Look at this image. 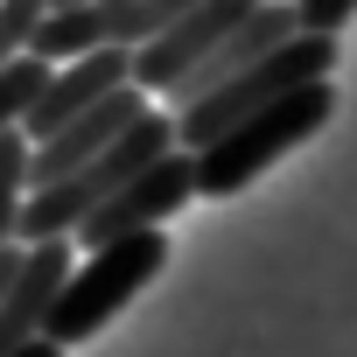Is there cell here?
Segmentation results:
<instances>
[{
	"mask_svg": "<svg viewBox=\"0 0 357 357\" xmlns=\"http://www.w3.org/2000/svg\"><path fill=\"white\" fill-rule=\"evenodd\" d=\"M287 36H294V0H252V8H245V15H238V22H231V29H225V36H218V43L183 70V77H175L168 91H161L168 112H175V105H190V98H204L211 84H225L231 70H245L252 56H266V50L287 43Z\"/></svg>",
	"mask_w": 357,
	"mask_h": 357,
	"instance_id": "cell-7",
	"label": "cell"
},
{
	"mask_svg": "<svg viewBox=\"0 0 357 357\" xmlns=\"http://www.w3.org/2000/svg\"><path fill=\"white\" fill-rule=\"evenodd\" d=\"M350 15H357V0H294V29H322V36H336Z\"/></svg>",
	"mask_w": 357,
	"mask_h": 357,
	"instance_id": "cell-12",
	"label": "cell"
},
{
	"mask_svg": "<svg viewBox=\"0 0 357 357\" xmlns=\"http://www.w3.org/2000/svg\"><path fill=\"white\" fill-rule=\"evenodd\" d=\"M168 266V231L161 225H147V231H119V238H105V245H91V259L84 266H70L63 273V287L50 294V315H43V336L50 343H63V350H77V343H91L154 273Z\"/></svg>",
	"mask_w": 357,
	"mask_h": 357,
	"instance_id": "cell-2",
	"label": "cell"
},
{
	"mask_svg": "<svg viewBox=\"0 0 357 357\" xmlns=\"http://www.w3.org/2000/svg\"><path fill=\"white\" fill-rule=\"evenodd\" d=\"M29 197V133L0 126V238H15V211Z\"/></svg>",
	"mask_w": 357,
	"mask_h": 357,
	"instance_id": "cell-10",
	"label": "cell"
},
{
	"mask_svg": "<svg viewBox=\"0 0 357 357\" xmlns=\"http://www.w3.org/2000/svg\"><path fill=\"white\" fill-rule=\"evenodd\" d=\"M63 273H70V238L22 245V266L0 294V357H15L29 336H43V315H50V294L63 287Z\"/></svg>",
	"mask_w": 357,
	"mask_h": 357,
	"instance_id": "cell-9",
	"label": "cell"
},
{
	"mask_svg": "<svg viewBox=\"0 0 357 357\" xmlns=\"http://www.w3.org/2000/svg\"><path fill=\"white\" fill-rule=\"evenodd\" d=\"M43 77H50V63H43L36 50H22V56H8V63H0V126H22V112L36 105Z\"/></svg>",
	"mask_w": 357,
	"mask_h": 357,
	"instance_id": "cell-11",
	"label": "cell"
},
{
	"mask_svg": "<svg viewBox=\"0 0 357 357\" xmlns=\"http://www.w3.org/2000/svg\"><path fill=\"white\" fill-rule=\"evenodd\" d=\"M140 112H147V91H140V84H119V91L91 98L84 112H70L56 133L29 140V190H43V183H56V175H70L77 161H91V154H98L112 133H126Z\"/></svg>",
	"mask_w": 357,
	"mask_h": 357,
	"instance_id": "cell-6",
	"label": "cell"
},
{
	"mask_svg": "<svg viewBox=\"0 0 357 357\" xmlns=\"http://www.w3.org/2000/svg\"><path fill=\"white\" fill-rule=\"evenodd\" d=\"M190 197H197V183H190V147H161L147 168H133L112 197H98V204L70 225V245H84V252H91V245H105V238H119V231L168 225Z\"/></svg>",
	"mask_w": 357,
	"mask_h": 357,
	"instance_id": "cell-5",
	"label": "cell"
},
{
	"mask_svg": "<svg viewBox=\"0 0 357 357\" xmlns=\"http://www.w3.org/2000/svg\"><path fill=\"white\" fill-rule=\"evenodd\" d=\"M15 266H22V238H0V294H8V280H15Z\"/></svg>",
	"mask_w": 357,
	"mask_h": 357,
	"instance_id": "cell-13",
	"label": "cell"
},
{
	"mask_svg": "<svg viewBox=\"0 0 357 357\" xmlns=\"http://www.w3.org/2000/svg\"><path fill=\"white\" fill-rule=\"evenodd\" d=\"M50 8H77V0H50Z\"/></svg>",
	"mask_w": 357,
	"mask_h": 357,
	"instance_id": "cell-15",
	"label": "cell"
},
{
	"mask_svg": "<svg viewBox=\"0 0 357 357\" xmlns=\"http://www.w3.org/2000/svg\"><path fill=\"white\" fill-rule=\"evenodd\" d=\"M161 147H175V112H140L126 133H112L91 161H77L70 175H56V183H43V190H29L22 197V211H15V238L22 245H36V238H70V225L98 204V197H112L133 168H147Z\"/></svg>",
	"mask_w": 357,
	"mask_h": 357,
	"instance_id": "cell-3",
	"label": "cell"
},
{
	"mask_svg": "<svg viewBox=\"0 0 357 357\" xmlns=\"http://www.w3.org/2000/svg\"><path fill=\"white\" fill-rule=\"evenodd\" d=\"M336 56H343L336 36H322V29H294L287 43H273L266 56H252L245 70H231L225 84H211L204 98L175 105V147H204V140H218L225 126H238L245 112L273 105L280 91H294V84H308V77H329Z\"/></svg>",
	"mask_w": 357,
	"mask_h": 357,
	"instance_id": "cell-4",
	"label": "cell"
},
{
	"mask_svg": "<svg viewBox=\"0 0 357 357\" xmlns=\"http://www.w3.org/2000/svg\"><path fill=\"white\" fill-rule=\"evenodd\" d=\"M329 119H336V84H329V77H308V84L280 91L273 105L245 112V119L225 126L218 140L190 147V183H197V197H238L245 183H259L280 154H294L301 140H315Z\"/></svg>",
	"mask_w": 357,
	"mask_h": 357,
	"instance_id": "cell-1",
	"label": "cell"
},
{
	"mask_svg": "<svg viewBox=\"0 0 357 357\" xmlns=\"http://www.w3.org/2000/svg\"><path fill=\"white\" fill-rule=\"evenodd\" d=\"M15 357H63V343H50V336H29Z\"/></svg>",
	"mask_w": 357,
	"mask_h": 357,
	"instance_id": "cell-14",
	"label": "cell"
},
{
	"mask_svg": "<svg viewBox=\"0 0 357 357\" xmlns=\"http://www.w3.org/2000/svg\"><path fill=\"white\" fill-rule=\"evenodd\" d=\"M126 70H133V50H126V43H98V50H84V56H63V63H50V77H43L36 105L22 112V133H29V140L56 133V126H63L70 112H84L91 98H105V91L133 84Z\"/></svg>",
	"mask_w": 357,
	"mask_h": 357,
	"instance_id": "cell-8",
	"label": "cell"
}]
</instances>
